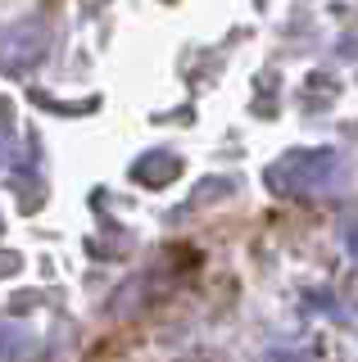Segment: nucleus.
<instances>
[{"label": "nucleus", "instance_id": "1", "mask_svg": "<svg viewBox=\"0 0 358 362\" xmlns=\"http://www.w3.org/2000/svg\"><path fill=\"white\" fill-rule=\"evenodd\" d=\"M46 45L50 37L41 23H9V28H0V68L5 73H28L46 54Z\"/></svg>", "mask_w": 358, "mask_h": 362}, {"label": "nucleus", "instance_id": "2", "mask_svg": "<svg viewBox=\"0 0 358 362\" xmlns=\"http://www.w3.org/2000/svg\"><path fill=\"white\" fill-rule=\"evenodd\" d=\"M32 354H37V339H32L28 326L0 322V362H28Z\"/></svg>", "mask_w": 358, "mask_h": 362}]
</instances>
